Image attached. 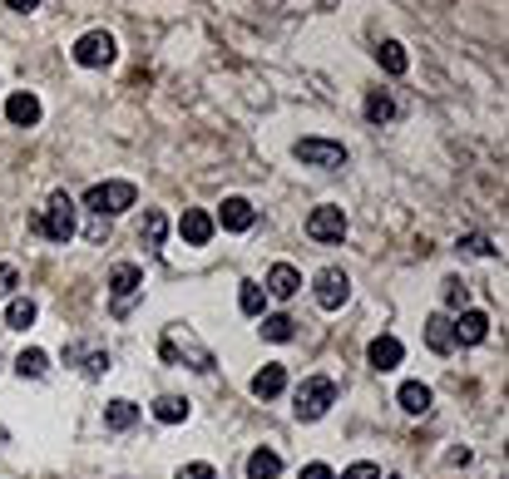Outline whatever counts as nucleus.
Here are the masks:
<instances>
[{
  "instance_id": "nucleus-29",
  "label": "nucleus",
  "mask_w": 509,
  "mask_h": 479,
  "mask_svg": "<svg viewBox=\"0 0 509 479\" xmlns=\"http://www.w3.org/2000/svg\"><path fill=\"white\" fill-rule=\"evenodd\" d=\"M465 302H470V287L460 277H445V312H465Z\"/></svg>"
},
{
  "instance_id": "nucleus-5",
  "label": "nucleus",
  "mask_w": 509,
  "mask_h": 479,
  "mask_svg": "<svg viewBox=\"0 0 509 479\" xmlns=\"http://www.w3.org/2000/svg\"><path fill=\"white\" fill-rule=\"evenodd\" d=\"M75 65L80 69H104V65H114V55H119V45H114V35L109 30H90V35H80L75 40Z\"/></svg>"
},
{
  "instance_id": "nucleus-24",
  "label": "nucleus",
  "mask_w": 509,
  "mask_h": 479,
  "mask_svg": "<svg viewBox=\"0 0 509 479\" xmlns=\"http://www.w3.org/2000/svg\"><path fill=\"white\" fill-rule=\"evenodd\" d=\"M164 232H168V218L159 213V208H149V213H143V228H139V242L149 252H159L164 248Z\"/></svg>"
},
{
  "instance_id": "nucleus-14",
  "label": "nucleus",
  "mask_w": 509,
  "mask_h": 479,
  "mask_svg": "<svg viewBox=\"0 0 509 479\" xmlns=\"http://www.w3.org/2000/svg\"><path fill=\"white\" fill-rule=\"evenodd\" d=\"M40 114H45V109H40V100H35L30 90H16V94L5 100V119H10V124H20V129L40 124Z\"/></svg>"
},
{
  "instance_id": "nucleus-22",
  "label": "nucleus",
  "mask_w": 509,
  "mask_h": 479,
  "mask_svg": "<svg viewBox=\"0 0 509 479\" xmlns=\"http://www.w3.org/2000/svg\"><path fill=\"white\" fill-rule=\"evenodd\" d=\"M238 306H242V316H258V322H262V312H268V292H262V282H238Z\"/></svg>"
},
{
  "instance_id": "nucleus-35",
  "label": "nucleus",
  "mask_w": 509,
  "mask_h": 479,
  "mask_svg": "<svg viewBox=\"0 0 509 479\" xmlns=\"http://www.w3.org/2000/svg\"><path fill=\"white\" fill-rule=\"evenodd\" d=\"M104 371H109V351H94L90 366H84V376H104Z\"/></svg>"
},
{
  "instance_id": "nucleus-9",
  "label": "nucleus",
  "mask_w": 509,
  "mask_h": 479,
  "mask_svg": "<svg viewBox=\"0 0 509 479\" xmlns=\"http://www.w3.org/2000/svg\"><path fill=\"white\" fill-rule=\"evenodd\" d=\"M307 238L312 242H342L346 238V213L336 203H322L307 213Z\"/></svg>"
},
{
  "instance_id": "nucleus-30",
  "label": "nucleus",
  "mask_w": 509,
  "mask_h": 479,
  "mask_svg": "<svg viewBox=\"0 0 509 479\" xmlns=\"http://www.w3.org/2000/svg\"><path fill=\"white\" fill-rule=\"evenodd\" d=\"M178 479H217V470L208 460H188V464H178Z\"/></svg>"
},
{
  "instance_id": "nucleus-4",
  "label": "nucleus",
  "mask_w": 509,
  "mask_h": 479,
  "mask_svg": "<svg viewBox=\"0 0 509 479\" xmlns=\"http://www.w3.org/2000/svg\"><path fill=\"white\" fill-rule=\"evenodd\" d=\"M75 213H80L75 198L59 188V193H50V198H45V213L35 218V228H40L50 242H69V238H75Z\"/></svg>"
},
{
  "instance_id": "nucleus-31",
  "label": "nucleus",
  "mask_w": 509,
  "mask_h": 479,
  "mask_svg": "<svg viewBox=\"0 0 509 479\" xmlns=\"http://www.w3.org/2000/svg\"><path fill=\"white\" fill-rule=\"evenodd\" d=\"M336 479H381V464H371V460H356V464H346Z\"/></svg>"
},
{
  "instance_id": "nucleus-13",
  "label": "nucleus",
  "mask_w": 509,
  "mask_h": 479,
  "mask_svg": "<svg viewBox=\"0 0 509 479\" xmlns=\"http://www.w3.org/2000/svg\"><path fill=\"white\" fill-rule=\"evenodd\" d=\"M366 361H371V371L386 376V371H396V366L406 361V346H401L396 336H376L371 346H366Z\"/></svg>"
},
{
  "instance_id": "nucleus-16",
  "label": "nucleus",
  "mask_w": 509,
  "mask_h": 479,
  "mask_svg": "<svg viewBox=\"0 0 509 479\" xmlns=\"http://www.w3.org/2000/svg\"><path fill=\"white\" fill-rule=\"evenodd\" d=\"M282 390H287V366L268 361L258 376H252V396H258V400H277Z\"/></svg>"
},
{
  "instance_id": "nucleus-2",
  "label": "nucleus",
  "mask_w": 509,
  "mask_h": 479,
  "mask_svg": "<svg viewBox=\"0 0 509 479\" xmlns=\"http://www.w3.org/2000/svg\"><path fill=\"white\" fill-rule=\"evenodd\" d=\"M332 405H336V380L332 376H307L292 396V415L302 425H312V420H322Z\"/></svg>"
},
{
  "instance_id": "nucleus-34",
  "label": "nucleus",
  "mask_w": 509,
  "mask_h": 479,
  "mask_svg": "<svg viewBox=\"0 0 509 479\" xmlns=\"http://www.w3.org/2000/svg\"><path fill=\"white\" fill-rule=\"evenodd\" d=\"M302 479H336V470L322 464V460H312V464H302Z\"/></svg>"
},
{
  "instance_id": "nucleus-18",
  "label": "nucleus",
  "mask_w": 509,
  "mask_h": 479,
  "mask_svg": "<svg viewBox=\"0 0 509 479\" xmlns=\"http://www.w3.org/2000/svg\"><path fill=\"white\" fill-rule=\"evenodd\" d=\"M396 400H401V410H406V415H426L435 396H430V386H426V380H406V386L396 390Z\"/></svg>"
},
{
  "instance_id": "nucleus-12",
  "label": "nucleus",
  "mask_w": 509,
  "mask_h": 479,
  "mask_svg": "<svg viewBox=\"0 0 509 479\" xmlns=\"http://www.w3.org/2000/svg\"><path fill=\"white\" fill-rule=\"evenodd\" d=\"M213 223H223L228 232H248L252 223H258V208L242 198V193H233V198H223V208H217Z\"/></svg>"
},
{
  "instance_id": "nucleus-10",
  "label": "nucleus",
  "mask_w": 509,
  "mask_h": 479,
  "mask_svg": "<svg viewBox=\"0 0 509 479\" xmlns=\"http://www.w3.org/2000/svg\"><path fill=\"white\" fill-rule=\"evenodd\" d=\"M213 232H217V223H213V213H203V208H188V213L178 218V238H184L188 248H208Z\"/></svg>"
},
{
  "instance_id": "nucleus-1",
  "label": "nucleus",
  "mask_w": 509,
  "mask_h": 479,
  "mask_svg": "<svg viewBox=\"0 0 509 479\" xmlns=\"http://www.w3.org/2000/svg\"><path fill=\"white\" fill-rule=\"evenodd\" d=\"M159 356H164L168 366H188V371H203V376H208L213 366H217V361H213V351L203 346V341L193 336V326H184V322H174V326L164 331Z\"/></svg>"
},
{
  "instance_id": "nucleus-27",
  "label": "nucleus",
  "mask_w": 509,
  "mask_h": 479,
  "mask_svg": "<svg viewBox=\"0 0 509 479\" xmlns=\"http://www.w3.org/2000/svg\"><path fill=\"white\" fill-rule=\"evenodd\" d=\"M35 306L30 297H10V306H5V326H16V331H26V326H35Z\"/></svg>"
},
{
  "instance_id": "nucleus-6",
  "label": "nucleus",
  "mask_w": 509,
  "mask_h": 479,
  "mask_svg": "<svg viewBox=\"0 0 509 479\" xmlns=\"http://www.w3.org/2000/svg\"><path fill=\"white\" fill-rule=\"evenodd\" d=\"M139 292H143V267L139 262H119L114 272H109V306H114V316H124Z\"/></svg>"
},
{
  "instance_id": "nucleus-23",
  "label": "nucleus",
  "mask_w": 509,
  "mask_h": 479,
  "mask_svg": "<svg viewBox=\"0 0 509 479\" xmlns=\"http://www.w3.org/2000/svg\"><path fill=\"white\" fill-rule=\"evenodd\" d=\"M16 376H26V380H40V376H50V356H45L40 346H26L16 356Z\"/></svg>"
},
{
  "instance_id": "nucleus-32",
  "label": "nucleus",
  "mask_w": 509,
  "mask_h": 479,
  "mask_svg": "<svg viewBox=\"0 0 509 479\" xmlns=\"http://www.w3.org/2000/svg\"><path fill=\"white\" fill-rule=\"evenodd\" d=\"M460 248L475 252V257H490V252H494V248H490V238H480V232H465V238H460Z\"/></svg>"
},
{
  "instance_id": "nucleus-20",
  "label": "nucleus",
  "mask_w": 509,
  "mask_h": 479,
  "mask_svg": "<svg viewBox=\"0 0 509 479\" xmlns=\"http://www.w3.org/2000/svg\"><path fill=\"white\" fill-rule=\"evenodd\" d=\"M277 474H282V454L277 450L262 445V450L248 454V479H277Z\"/></svg>"
},
{
  "instance_id": "nucleus-26",
  "label": "nucleus",
  "mask_w": 509,
  "mask_h": 479,
  "mask_svg": "<svg viewBox=\"0 0 509 479\" xmlns=\"http://www.w3.org/2000/svg\"><path fill=\"white\" fill-rule=\"evenodd\" d=\"M258 331H262V341H292L297 336V322L287 312H277V316H262Z\"/></svg>"
},
{
  "instance_id": "nucleus-17",
  "label": "nucleus",
  "mask_w": 509,
  "mask_h": 479,
  "mask_svg": "<svg viewBox=\"0 0 509 479\" xmlns=\"http://www.w3.org/2000/svg\"><path fill=\"white\" fill-rule=\"evenodd\" d=\"M104 425L114 430V435L134 430V425H139V405H134V400H124V396H119V400H109V405H104Z\"/></svg>"
},
{
  "instance_id": "nucleus-25",
  "label": "nucleus",
  "mask_w": 509,
  "mask_h": 479,
  "mask_svg": "<svg viewBox=\"0 0 509 479\" xmlns=\"http://www.w3.org/2000/svg\"><path fill=\"white\" fill-rule=\"evenodd\" d=\"M376 59H381L386 75H406V69H410V55H406V45H401V40H381Z\"/></svg>"
},
{
  "instance_id": "nucleus-15",
  "label": "nucleus",
  "mask_w": 509,
  "mask_h": 479,
  "mask_svg": "<svg viewBox=\"0 0 509 479\" xmlns=\"http://www.w3.org/2000/svg\"><path fill=\"white\" fill-rule=\"evenodd\" d=\"M262 292H268V297H277V302L297 297V292H302V272H297L292 262H277L272 272H268V287H262Z\"/></svg>"
},
{
  "instance_id": "nucleus-33",
  "label": "nucleus",
  "mask_w": 509,
  "mask_h": 479,
  "mask_svg": "<svg viewBox=\"0 0 509 479\" xmlns=\"http://www.w3.org/2000/svg\"><path fill=\"white\" fill-rule=\"evenodd\" d=\"M20 287V272H16V262H0V297H10V292Z\"/></svg>"
},
{
  "instance_id": "nucleus-28",
  "label": "nucleus",
  "mask_w": 509,
  "mask_h": 479,
  "mask_svg": "<svg viewBox=\"0 0 509 479\" xmlns=\"http://www.w3.org/2000/svg\"><path fill=\"white\" fill-rule=\"evenodd\" d=\"M366 119H371V124H391V119H396V100H391V94H381V90H371L366 94Z\"/></svg>"
},
{
  "instance_id": "nucleus-11",
  "label": "nucleus",
  "mask_w": 509,
  "mask_h": 479,
  "mask_svg": "<svg viewBox=\"0 0 509 479\" xmlns=\"http://www.w3.org/2000/svg\"><path fill=\"white\" fill-rule=\"evenodd\" d=\"M451 336L460 341V346H480L484 336H490V316L484 312H475V306H465V312L451 322Z\"/></svg>"
},
{
  "instance_id": "nucleus-8",
  "label": "nucleus",
  "mask_w": 509,
  "mask_h": 479,
  "mask_svg": "<svg viewBox=\"0 0 509 479\" xmlns=\"http://www.w3.org/2000/svg\"><path fill=\"white\" fill-rule=\"evenodd\" d=\"M292 154L307 168H346V144H336V139H297Z\"/></svg>"
},
{
  "instance_id": "nucleus-3",
  "label": "nucleus",
  "mask_w": 509,
  "mask_h": 479,
  "mask_svg": "<svg viewBox=\"0 0 509 479\" xmlns=\"http://www.w3.org/2000/svg\"><path fill=\"white\" fill-rule=\"evenodd\" d=\"M139 203V188L129 178H109V183H94L90 193H84V208H90L94 218H114L124 213V208Z\"/></svg>"
},
{
  "instance_id": "nucleus-36",
  "label": "nucleus",
  "mask_w": 509,
  "mask_h": 479,
  "mask_svg": "<svg viewBox=\"0 0 509 479\" xmlns=\"http://www.w3.org/2000/svg\"><path fill=\"white\" fill-rule=\"evenodd\" d=\"M109 238V218H94L90 223V242H104Z\"/></svg>"
},
{
  "instance_id": "nucleus-19",
  "label": "nucleus",
  "mask_w": 509,
  "mask_h": 479,
  "mask_svg": "<svg viewBox=\"0 0 509 479\" xmlns=\"http://www.w3.org/2000/svg\"><path fill=\"white\" fill-rule=\"evenodd\" d=\"M149 410H154V420H159V425H184L188 415H193V405L184 396H159Z\"/></svg>"
},
{
  "instance_id": "nucleus-21",
  "label": "nucleus",
  "mask_w": 509,
  "mask_h": 479,
  "mask_svg": "<svg viewBox=\"0 0 509 479\" xmlns=\"http://www.w3.org/2000/svg\"><path fill=\"white\" fill-rule=\"evenodd\" d=\"M426 346H430L435 356H445V351L455 346V336H451V316H445V312H435L430 322H426Z\"/></svg>"
},
{
  "instance_id": "nucleus-7",
  "label": "nucleus",
  "mask_w": 509,
  "mask_h": 479,
  "mask_svg": "<svg viewBox=\"0 0 509 479\" xmlns=\"http://www.w3.org/2000/svg\"><path fill=\"white\" fill-rule=\"evenodd\" d=\"M312 297H317L322 312H342V306L351 302V277L342 272V267H322L317 282H312Z\"/></svg>"
}]
</instances>
